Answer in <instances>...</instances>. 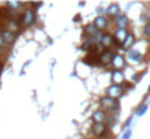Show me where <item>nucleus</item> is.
Returning <instances> with one entry per match:
<instances>
[{
  "instance_id": "f257e3e1",
  "label": "nucleus",
  "mask_w": 150,
  "mask_h": 139,
  "mask_svg": "<svg viewBox=\"0 0 150 139\" xmlns=\"http://www.w3.org/2000/svg\"><path fill=\"white\" fill-rule=\"evenodd\" d=\"M37 19H38V17H37V10L32 9V7H29V6H26V7L22 10L21 17H19L22 28H29V26L35 25V23H37Z\"/></svg>"
},
{
  "instance_id": "f03ea898",
  "label": "nucleus",
  "mask_w": 150,
  "mask_h": 139,
  "mask_svg": "<svg viewBox=\"0 0 150 139\" xmlns=\"http://www.w3.org/2000/svg\"><path fill=\"white\" fill-rule=\"evenodd\" d=\"M99 104H100V109L105 110L106 113H114V112H118V109H120V101L115 100V98H111L108 96L100 97Z\"/></svg>"
},
{
  "instance_id": "7ed1b4c3",
  "label": "nucleus",
  "mask_w": 150,
  "mask_h": 139,
  "mask_svg": "<svg viewBox=\"0 0 150 139\" xmlns=\"http://www.w3.org/2000/svg\"><path fill=\"white\" fill-rule=\"evenodd\" d=\"M91 133L93 135L95 139H105L106 135L109 133V129H108V126L105 123H92Z\"/></svg>"
},
{
  "instance_id": "20e7f679",
  "label": "nucleus",
  "mask_w": 150,
  "mask_h": 139,
  "mask_svg": "<svg viewBox=\"0 0 150 139\" xmlns=\"http://www.w3.org/2000/svg\"><path fill=\"white\" fill-rule=\"evenodd\" d=\"M92 23L95 25V28H96L99 32H106V29L112 25V23H111V19L106 17L105 15H98Z\"/></svg>"
},
{
  "instance_id": "39448f33",
  "label": "nucleus",
  "mask_w": 150,
  "mask_h": 139,
  "mask_svg": "<svg viewBox=\"0 0 150 139\" xmlns=\"http://www.w3.org/2000/svg\"><path fill=\"white\" fill-rule=\"evenodd\" d=\"M114 55H115V52H114L112 49H103L102 52H99V55H98L99 65H102V67H109L111 62H112Z\"/></svg>"
},
{
  "instance_id": "423d86ee",
  "label": "nucleus",
  "mask_w": 150,
  "mask_h": 139,
  "mask_svg": "<svg viewBox=\"0 0 150 139\" xmlns=\"http://www.w3.org/2000/svg\"><path fill=\"white\" fill-rule=\"evenodd\" d=\"M0 38H1V41H3V45L6 46V48H9V46H10L13 42H15V41H16L18 34L10 32V31H7V29L1 28V29H0Z\"/></svg>"
},
{
  "instance_id": "0eeeda50",
  "label": "nucleus",
  "mask_w": 150,
  "mask_h": 139,
  "mask_svg": "<svg viewBox=\"0 0 150 139\" xmlns=\"http://www.w3.org/2000/svg\"><path fill=\"white\" fill-rule=\"evenodd\" d=\"M125 94V90H124V86H117V84H111L108 89H106V96L111 97V98H115L118 100L120 97H122Z\"/></svg>"
},
{
  "instance_id": "6e6552de",
  "label": "nucleus",
  "mask_w": 150,
  "mask_h": 139,
  "mask_svg": "<svg viewBox=\"0 0 150 139\" xmlns=\"http://www.w3.org/2000/svg\"><path fill=\"white\" fill-rule=\"evenodd\" d=\"M4 29H7V31H10V32L18 34V32L22 29V25H21L19 17H9V19L4 22Z\"/></svg>"
},
{
  "instance_id": "1a4fd4ad",
  "label": "nucleus",
  "mask_w": 150,
  "mask_h": 139,
  "mask_svg": "<svg viewBox=\"0 0 150 139\" xmlns=\"http://www.w3.org/2000/svg\"><path fill=\"white\" fill-rule=\"evenodd\" d=\"M111 65H112L114 70H117V71H122V70L125 68V65H127V59H125V57H122L121 54H115L114 58H112Z\"/></svg>"
},
{
  "instance_id": "9d476101",
  "label": "nucleus",
  "mask_w": 150,
  "mask_h": 139,
  "mask_svg": "<svg viewBox=\"0 0 150 139\" xmlns=\"http://www.w3.org/2000/svg\"><path fill=\"white\" fill-rule=\"evenodd\" d=\"M103 12H105V16H106V17H109V19H115L117 16L121 15V7H120L118 3H111Z\"/></svg>"
},
{
  "instance_id": "9b49d317",
  "label": "nucleus",
  "mask_w": 150,
  "mask_h": 139,
  "mask_svg": "<svg viewBox=\"0 0 150 139\" xmlns=\"http://www.w3.org/2000/svg\"><path fill=\"white\" fill-rule=\"evenodd\" d=\"M99 44L105 49H111V46H114L115 44V39H114V35L111 34V32H102V35H100V41Z\"/></svg>"
},
{
  "instance_id": "f8f14e48",
  "label": "nucleus",
  "mask_w": 150,
  "mask_h": 139,
  "mask_svg": "<svg viewBox=\"0 0 150 139\" xmlns=\"http://www.w3.org/2000/svg\"><path fill=\"white\" fill-rule=\"evenodd\" d=\"M143 58H144V55H143L140 51H137V49H130L125 59H127L128 62H133V64H140V62L143 61Z\"/></svg>"
},
{
  "instance_id": "ddd939ff",
  "label": "nucleus",
  "mask_w": 150,
  "mask_h": 139,
  "mask_svg": "<svg viewBox=\"0 0 150 139\" xmlns=\"http://www.w3.org/2000/svg\"><path fill=\"white\" fill-rule=\"evenodd\" d=\"M114 25H115V28L117 29H128V23H130V20H128V16L125 15V13H121L120 16H117L115 19H114Z\"/></svg>"
},
{
  "instance_id": "4468645a",
  "label": "nucleus",
  "mask_w": 150,
  "mask_h": 139,
  "mask_svg": "<svg viewBox=\"0 0 150 139\" xmlns=\"http://www.w3.org/2000/svg\"><path fill=\"white\" fill-rule=\"evenodd\" d=\"M111 81H112V84H117V86H124V84H125V75H124V71H117V70H112V74H111Z\"/></svg>"
},
{
  "instance_id": "2eb2a0df",
  "label": "nucleus",
  "mask_w": 150,
  "mask_h": 139,
  "mask_svg": "<svg viewBox=\"0 0 150 139\" xmlns=\"http://www.w3.org/2000/svg\"><path fill=\"white\" fill-rule=\"evenodd\" d=\"M108 116H109V113H106L105 110H102V109H98V110H95L93 113H92V120H93V123H105L106 122V119H108Z\"/></svg>"
},
{
  "instance_id": "dca6fc26",
  "label": "nucleus",
  "mask_w": 150,
  "mask_h": 139,
  "mask_svg": "<svg viewBox=\"0 0 150 139\" xmlns=\"http://www.w3.org/2000/svg\"><path fill=\"white\" fill-rule=\"evenodd\" d=\"M128 34H130L128 29H115V32L112 34L114 35V39H115V44L117 45H121L124 42V39L127 38Z\"/></svg>"
},
{
  "instance_id": "f3484780",
  "label": "nucleus",
  "mask_w": 150,
  "mask_h": 139,
  "mask_svg": "<svg viewBox=\"0 0 150 139\" xmlns=\"http://www.w3.org/2000/svg\"><path fill=\"white\" fill-rule=\"evenodd\" d=\"M134 44H136V35H134L133 32H130V34L127 35V38L124 39V42H122L120 46H121L122 49L130 51V49H131V46H134Z\"/></svg>"
},
{
  "instance_id": "a211bd4d",
  "label": "nucleus",
  "mask_w": 150,
  "mask_h": 139,
  "mask_svg": "<svg viewBox=\"0 0 150 139\" xmlns=\"http://www.w3.org/2000/svg\"><path fill=\"white\" fill-rule=\"evenodd\" d=\"M98 32H99V31L95 28L93 23H88V25L83 28V35H85V38H92V36H95Z\"/></svg>"
},
{
  "instance_id": "6ab92c4d",
  "label": "nucleus",
  "mask_w": 150,
  "mask_h": 139,
  "mask_svg": "<svg viewBox=\"0 0 150 139\" xmlns=\"http://www.w3.org/2000/svg\"><path fill=\"white\" fill-rule=\"evenodd\" d=\"M146 110H147V104H140V106L137 107V110H136V115H137V116H143V115L146 113Z\"/></svg>"
},
{
  "instance_id": "aec40b11",
  "label": "nucleus",
  "mask_w": 150,
  "mask_h": 139,
  "mask_svg": "<svg viewBox=\"0 0 150 139\" xmlns=\"http://www.w3.org/2000/svg\"><path fill=\"white\" fill-rule=\"evenodd\" d=\"M143 35H144V38L146 39H149L150 41V23H144V26H143Z\"/></svg>"
},
{
  "instance_id": "412c9836",
  "label": "nucleus",
  "mask_w": 150,
  "mask_h": 139,
  "mask_svg": "<svg viewBox=\"0 0 150 139\" xmlns=\"http://www.w3.org/2000/svg\"><path fill=\"white\" fill-rule=\"evenodd\" d=\"M130 138H131V129H125L121 139H130Z\"/></svg>"
},
{
  "instance_id": "4be33fe9",
  "label": "nucleus",
  "mask_w": 150,
  "mask_h": 139,
  "mask_svg": "<svg viewBox=\"0 0 150 139\" xmlns=\"http://www.w3.org/2000/svg\"><path fill=\"white\" fill-rule=\"evenodd\" d=\"M6 49H7V48H4V46L0 45V57H3V55L6 54Z\"/></svg>"
},
{
  "instance_id": "5701e85b",
  "label": "nucleus",
  "mask_w": 150,
  "mask_h": 139,
  "mask_svg": "<svg viewBox=\"0 0 150 139\" xmlns=\"http://www.w3.org/2000/svg\"><path fill=\"white\" fill-rule=\"evenodd\" d=\"M146 19H147V22L150 23V9L147 10V12H146Z\"/></svg>"
},
{
  "instance_id": "b1692460",
  "label": "nucleus",
  "mask_w": 150,
  "mask_h": 139,
  "mask_svg": "<svg viewBox=\"0 0 150 139\" xmlns=\"http://www.w3.org/2000/svg\"><path fill=\"white\" fill-rule=\"evenodd\" d=\"M130 122H131V117H130V119L127 120V123H125V128H128V125H130Z\"/></svg>"
},
{
  "instance_id": "393cba45",
  "label": "nucleus",
  "mask_w": 150,
  "mask_h": 139,
  "mask_svg": "<svg viewBox=\"0 0 150 139\" xmlns=\"http://www.w3.org/2000/svg\"><path fill=\"white\" fill-rule=\"evenodd\" d=\"M1 71H3V62L0 61V73H1Z\"/></svg>"
},
{
  "instance_id": "a878e982",
  "label": "nucleus",
  "mask_w": 150,
  "mask_h": 139,
  "mask_svg": "<svg viewBox=\"0 0 150 139\" xmlns=\"http://www.w3.org/2000/svg\"><path fill=\"white\" fill-rule=\"evenodd\" d=\"M89 139H95V138H89Z\"/></svg>"
}]
</instances>
